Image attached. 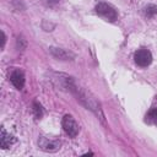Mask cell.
<instances>
[{
    "mask_svg": "<svg viewBox=\"0 0 157 157\" xmlns=\"http://www.w3.org/2000/svg\"><path fill=\"white\" fill-rule=\"evenodd\" d=\"M96 12L97 15H99L101 17H103L107 21H115L117 20V11L108 4L105 2H99L96 5Z\"/></svg>",
    "mask_w": 157,
    "mask_h": 157,
    "instance_id": "cell-1",
    "label": "cell"
},
{
    "mask_svg": "<svg viewBox=\"0 0 157 157\" xmlns=\"http://www.w3.org/2000/svg\"><path fill=\"white\" fill-rule=\"evenodd\" d=\"M134 60H135V64L139 65L140 67H146L152 63V54L148 49L141 48V49H137L135 52Z\"/></svg>",
    "mask_w": 157,
    "mask_h": 157,
    "instance_id": "cell-2",
    "label": "cell"
},
{
    "mask_svg": "<svg viewBox=\"0 0 157 157\" xmlns=\"http://www.w3.org/2000/svg\"><path fill=\"white\" fill-rule=\"evenodd\" d=\"M61 125H63L64 131L70 137H75L78 134V124L76 123V120L71 115H69V114L64 115V118L61 120Z\"/></svg>",
    "mask_w": 157,
    "mask_h": 157,
    "instance_id": "cell-3",
    "label": "cell"
},
{
    "mask_svg": "<svg viewBox=\"0 0 157 157\" xmlns=\"http://www.w3.org/2000/svg\"><path fill=\"white\" fill-rule=\"evenodd\" d=\"M38 145L43 151H47V152H55L60 148V142L55 140H49L48 137H40L38 141Z\"/></svg>",
    "mask_w": 157,
    "mask_h": 157,
    "instance_id": "cell-4",
    "label": "cell"
},
{
    "mask_svg": "<svg viewBox=\"0 0 157 157\" xmlns=\"http://www.w3.org/2000/svg\"><path fill=\"white\" fill-rule=\"evenodd\" d=\"M10 81L17 90H21L23 87V85H25V75H23V72L20 71V70L12 71L11 75H10Z\"/></svg>",
    "mask_w": 157,
    "mask_h": 157,
    "instance_id": "cell-5",
    "label": "cell"
},
{
    "mask_svg": "<svg viewBox=\"0 0 157 157\" xmlns=\"http://www.w3.org/2000/svg\"><path fill=\"white\" fill-rule=\"evenodd\" d=\"M15 141H16L15 137L11 136L10 134H7V132L5 131V129L2 128V129H1V135H0V146H1V148H4V150L9 148Z\"/></svg>",
    "mask_w": 157,
    "mask_h": 157,
    "instance_id": "cell-6",
    "label": "cell"
},
{
    "mask_svg": "<svg viewBox=\"0 0 157 157\" xmlns=\"http://www.w3.org/2000/svg\"><path fill=\"white\" fill-rule=\"evenodd\" d=\"M146 121H147V123L157 124V107L151 108V109L147 112V114H146Z\"/></svg>",
    "mask_w": 157,
    "mask_h": 157,
    "instance_id": "cell-7",
    "label": "cell"
},
{
    "mask_svg": "<svg viewBox=\"0 0 157 157\" xmlns=\"http://www.w3.org/2000/svg\"><path fill=\"white\" fill-rule=\"evenodd\" d=\"M144 15L147 17V18H151L153 17L155 15H157V6L156 5H148L144 9Z\"/></svg>",
    "mask_w": 157,
    "mask_h": 157,
    "instance_id": "cell-8",
    "label": "cell"
},
{
    "mask_svg": "<svg viewBox=\"0 0 157 157\" xmlns=\"http://www.w3.org/2000/svg\"><path fill=\"white\" fill-rule=\"evenodd\" d=\"M33 113H34V117L37 119H40L42 115H43V110H42V107L38 104V103H34L33 104Z\"/></svg>",
    "mask_w": 157,
    "mask_h": 157,
    "instance_id": "cell-9",
    "label": "cell"
},
{
    "mask_svg": "<svg viewBox=\"0 0 157 157\" xmlns=\"http://www.w3.org/2000/svg\"><path fill=\"white\" fill-rule=\"evenodd\" d=\"M47 4H50V5H54V4H56V2H59L60 0H44Z\"/></svg>",
    "mask_w": 157,
    "mask_h": 157,
    "instance_id": "cell-10",
    "label": "cell"
}]
</instances>
